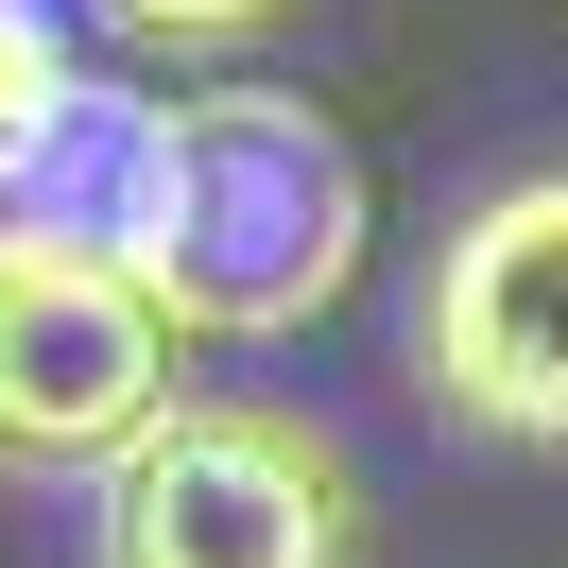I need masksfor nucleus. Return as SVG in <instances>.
<instances>
[{"instance_id":"4","label":"nucleus","mask_w":568,"mask_h":568,"mask_svg":"<svg viewBox=\"0 0 568 568\" xmlns=\"http://www.w3.org/2000/svg\"><path fill=\"white\" fill-rule=\"evenodd\" d=\"M190 396V345L104 242L0 224V483H104Z\"/></svg>"},{"instance_id":"5","label":"nucleus","mask_w":568,"mask_h":568,"mask_svg":"<svg viewBox=\"0 0 568 568\" xmlns=\"http://www.w3.org/2000/svg\"><path fill=\"white\" fill-rule=\"evenodd\" d=\"M70 121H87V52H70V18H52V0H0V224L36 207V173L70 155Z\"/></svg>"},{"instance_id":"6","label":"nucleus","mask_w":568,"mask_h":568,"mask_svg":"<svg viewBox=\"0 0 568 568\" xmlns=\"http://www.w3.org/2000/svg\"><path fill=\"white\" fill-rule=\"evenodd\" d=\"M104 52H155V70H242V52H276L311 0H70Z\"/></svg>"},{"instance_id":"3","label":"nucleus","mask_w":568,"mask_h":568,"mask_svg":"<svg viewBox=\"0 0 568 568\" xmlns=\"http://www.w3.org/2000/svg\"><path fill=\"white\" fill-rule=\"evenodd\" d=\"M414 396L483 448H568V155L483 173L414 258Z\"/></svg>"},{"instance_id":"1","label":"nucleus","mask_w":568,"mask_h":568,"mask_svg":"<svg viewBox=\"0 0 568 568\" xmlns=\"http://www.w3.org/2000/svg\"><path fill=\"white\" fill-rule=\"evenodd\" d=\"M18 224L104 242L173 311V345H293V327H327L362 293V242H379L345 121L293 104V87H190V104L87 87L70 155L36 173Z\"/></svg>"},{"instance_id":"2","label":"nucleus","mask_w":568,"mask_h":568,"mask_svg":"<svg viewBox=\"0 0 568 568\" xmlns=\"http://www.w3.org/2000/svg\"><path fill=\"white\" fill-rule=\"evenodd\" d=\"M379 499L362 448L293 396H173L87 483V568H362Z\"/></svg>"}]
</instances>
